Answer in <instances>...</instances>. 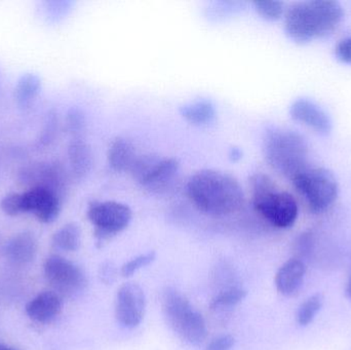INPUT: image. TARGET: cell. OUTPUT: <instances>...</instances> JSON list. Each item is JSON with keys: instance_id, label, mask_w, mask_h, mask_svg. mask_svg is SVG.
Masks as SVG:
<instances>
[{"instance_id": "1", "label": "cell", "mask_w": 351, "mask_h": 350, "mask_svg": "<svg viewBox=\"0 0 351 350\" xmlns=\"http://www.w3.org/2000/svg\"><path fill=\"white\" fill-rule=\"evenodd\" d=\"M186 192L199 211L217 217L237 213L245 203V193L237 179L221 171L195 173L188 180Z\"/></svg>"}, {"instance_id": "2", "label": "cell", "mask_w": 351, "mask_h": 350, "mask_svg": "<svg viewBox=\"0 0 351 350\" xmlns=\"http://www.w3.org/2000/svg\"><path fill=\"white\" fill-rule=\"evenodd\" d=\"M343 14L341 4L334 0L296 2L287 10L285 31L297 42H308L333 32Z\"/></svg>"}, {"instance_id": "3", "label": "cell", "mask_w": 351, "mask_h": 350, "mask_svg": "<svg viewBox=\"0 0 351 350\" xmlns=\"http://www.w3.org/2000/svg\"><path fill=\"white\" fill-rule=\"evenodd\" d=\"M263 152L269 166L291 180L309 168L308 144L293 129L274 127L266 132Z\"/></svg>"}, {"instance_id": "4", "label": "cell", "mask_w": 351, "mask_h": 350, "mask_svg": "<svg viewBox=\"0 0 351 350\" xmlns=\"http://www.w3.org/2000/svg\"><path fill=\"white\" fill-rule=\"evenodd\" d=\"M162 308L167 322L182 340L192 345L206 340L208 329L204 316L179 291L168 288L162 293Z\"/></svg>"}, {"instance_id": "5", "label": "cell", "mask_w": 351, "mask_h": 350, "mask_svg": "<svg viewBox=\"0 0 351 350\" xmlns=\"http://www.w3.org/2000/svg\"><path fill=\"white\" fill-rule=\"evenodd\" d=\"M133 178L154 195L172 192L179 182L180 164L172 158L156 154L138 155L131 171Z\"/></svg>"}, {"instance_id": "6", "label": "cell", "mask_w": 351, "mask_h": 350, "mask_svg": "<svg viewBox=\"0 0 351 350\" xmlns=\"http://www.w3.org/2000/svg\"><path fill=\"white\" fill-rule=\"evenodd\" d=\"M296 190L304 197L309 209L322 213L329 209L339 195V184L331 171L308 168L292 179Z\"/></svg>"}, {"instance_id": "7", "label": "cell", "mask_w": 351, "mask_h": 350, "mask_svg": "<svg viewBox=\"0 0 351 350\" xmlns=\"http://www.w3.org/2000/svg\"><path fill=\"white\" fill-rule=\"evenodd\" d=\"M255 211L276 228L291 227L298 217V205L290 193L278 190V186L252 195Z\"/></svg>"}, {"instance_id": "8", "label": "cell", "mask_w": 351, "mask_h": 350, "mask_svg": "<svg viewBox=\"0 0 351 350\" xmlns=\"http://www.w3.org/2000/svg\"><path fill=\"white\" fill-rule=\"evenodd\" d=\"M88 217L97 240L102 242L123 232L131 223L133 213L129 205L119 201H93L88 205Z\"/></svg>"}, {"instance_id": "9", "label": "cell", "mask_w": 351, "mask_h": 350, "mask_svg": "<svg viewBox=\"0 0 351 350\" xmlns=\"http://www.w3.org/2000/svg\"><path fill=\"white\" fill-rule=\"evenodd\" d=\"M45 275L59 295L67 297L84 291L86 286L84 271L71 261L57 255L45 261Z\"/></svg>"}, {"instance_id": "10", "label": "cell", "mask_w": 351, "mask_h": 350, "mask_svg": "<svg viewBox=\"0 0 351 350\" xmlns=\"http://www.w3.org/2000/svg\"><path fill=\"white\" fill-rule=\"evenodd\" d=\"M146 310V297L138 284L127 283L119 288L115 299V318L127 329L141 324Z\"/></svg>"}, {"instance_id": "11", "label": "cell", "mask_w": 351, "mask_h": 350, "mask_svg": "<svg viewBox=\"0 0 351 350\" xmlns=\"http://www.w3.org/2000/svg\"><path fill=\"white\" fill-rule=\"evenodd\" d=\"M23 195L24 213H32L43 223H51L61 211V197L45 187H31Z\"/></svg>"}, {"instance_id": "12", "label": "cell", "mask_w": 351, "mask_h": 350, "mask_svg": "<svg viewBox=\"0 0 351 350\" xmlns=\"http://www.w3.org/2000/svg\"><path fill=\"white\" fill-rule=\"evenodd\" d=\"M294 121L311 127L321 135H329L333 129V121L321 106L306 98L298 99L290 107Z\"/></svg>"}, {"instance_id": "13", "label": "cell", "mask_w": 351, "mask_h": 350, "mask_svg": "<svg viewBox=\"0 0 351 350\" xmlns=\"http://www.w3.org/2000/svg\"><path fill=\"white\" fill-rule=\"evenodd\" d=\"M306 266L300 259L293 258L282 265L276 275V286L278 291L287 297H292L300 291Z\"/></svg>"}, {"instance_id": "14", "label": "cell", "mask_w": 351, "mask_h": 350, "mask_svg": "<svg viewBox=\"0 0 351 350\" xmlns=\"http://www.w3.org/2000/svg\"><path fill=\"white\" fill-rule=\"evenodd\" d=\"M61 312L62 299L59 294L55 292H43L26 305V312L29 318L41 324L51 323Z\"/></svg>"}, {"instance_id": "15", "label": "cell", "mask_w": 351, "mask_h": 350, "mask_svg": "<svg viewBox=\"0 0 351 350\" xmlns=\"http://www.w3.org/2000/svg\"><path fill=\"white\" fill-rule=\"evenodd\" d=\"M37 252V240L31 232H21L12 236L5 246L8 260L16 265H26L34 259Z\"/></svg>"}, {"instance_id": "16", "label": "cell", "mask_w": 351, "mask_h": 350, "mask_svg": "<svg viewBox=\"0 0 351 350\" xmlns=\"http://www.w3.org/2000/svg\"><path fill=\"white\" fill-rule=\"evenodd\" d=\"M70 166L75 178L84 179L90 174L94 164L92 148L84 138H73L68 147Z\"/></svg>"}, {"instance_id": "17", "label": "cell", "mask_w": 351, "mask_h": 350, "mask_svg": "<svg viewBox=\"0 0 351 350\" xmlns=\"http://www.w3.org/2000/svg\"><path fill=\"white\" fill-rule=\"evenodd\" d=\"M137 158L134 144L130 140L121 137L112 141L107 153L109 166L115 172H130Z\"/></svg>"}, {"instance_id": "18", "label": "cell", "mask_w": 351, "mask_h": 350, "mask_svg": "<svg viewBox=\"0 0 351 350\" xmlns=\"http://www.w3.org/2000/svg\"><path fill=\"white\" fill-rule=\"evenodd\" d=\"M180 113L188 123L195 125H208L214 121L217 115L214 103L206 99H200L183 105L180 108Z\"/></svg>"}, {"instance_id": "19", "label": "cell", "mask_w": 351, "mask_h": 350, "mask_svg": "<svg viewBox=\"0 0 351 350\" xmlns=\"http://www.w3.org/2000/svg\"><path fill=\"white\" fill-rule=\"evenodd\" d=\"M41 90V79L34 73H25L19 78L14 88V99L21 108H29Z\"/></svg>"}, {"instance_id": "20", "label": "cell", "mask_w": 351, "mask_h": 350, "mask_svg": "<svg viewBox=\"0 0 351 350\" xmlns=\"http://www.w3.org/2000/svg\"><path fill=\"white\" fill-rule=\"evenodd\" d=\"M56 248L66 252H75L82 244V230L76 223H68L60 228L53 236Z\"/></svg>"}, {"instance_id": "21", "label": "cell", "mask_w": 351, "mask_h": 350, "mask_svg": "<svg viewBox=\"0 0 351 350\" xmlns=\"http://www.w3.org/2000/svg\"><path fill=\"white\" fill-rule=\"evenodd\" d=\"M247 291L241 287H228L219 292L210 302V308L214 310L232 308L243 301Z\"/></svg>"}, {"instance_id": "22", "label": "cell", "mask_w": 351, "mask_h": 350, "mask_svg": "<svg viewBox=\"0 0 351 350\" xmlns=\"http://www.w3.org/2000/svg\"><path fill=\"white\" fill-rule=\"evenodd\" d=\"M324 298L323 294H315V295L309 297L308 299L305 300L300 308L298 310V314H297V322L300 326H307L311 324L313 320H315V316L317 312L322 310L324 305Z\"/></svg>"}, {"instance_id": "23", "label": "cell", "mask_w": 351, "mask_h": 350, "mask_svg": "<svg viewBox=\"0 0 351 350\" xmlns=\"http://www.w3.org/2000/svg\"><path fill=\"white\" fill-rule=\"evenodd\" d=\"M254 6L258 14L267 20H278L285 12V3L282 1H274V0L255 1Z\"/></svg>"}, {"instance_id": "24", "label": "cell", "mask_w": 351, "mask_h": 350, "mask_svg": "<svg viewBox=\"0 0 351 350\" xmlns=\"http://www.w3.org/2000/svg\"><path fill=\"white\" fill-rule=\"evenodd\" d=\"M156 254L154 252L146 253L144 255L136 257L132 259L129 262L125 263L121 267V273L123 277H129L137 273L140 269L148 266L156 260Z\"/></svg>"}, {"instance_id": "25", "label": "cell", "mask_w": 351, "mask_h": 350, "mask_svg": "<svg viewBox=\"0 0 351 350\" xmlns=\"http://www.w3.org/2000/svg\"><path fill=\"white\" fill-rule=\"evenodd\" d=\"M68 131L74 136V138L82 137L86 129V116L84 112L78 108H71L68 111L66 118Z\"/></svg>"}, {"instance_id": "26", "label": "cell", "mask_w": 351, "mask_h": 350, "mask_svg": "<svg viewBox=\"0 0 351 350\" xmlns=\"http://www.w3.org/2000/svg\"><path fill=\"white\" fill-rule=\"evenodd\" d=\"M1 209L6 215L12 217L24 213L22 193H10L4 197L1 201Z\"/></svg>"}, {"instance_id": "27", "label": "cell", "mask_w": 351, "mask_h": 350, "mask_svg": "<svg viewBox=\"0 0 351 350\" xmlns=\"http://www.w3.org/2000/svg\"><path fill=\"white\" fill-rule=\"evenodd\" d=\"M234 343L235 339L231 335H222L210 341L206 350H231Z\"/></svg>"}, {"instance_id": "28", "label": "cell", "mask_w": 351, "mask_h": 350, "mask_svg": "<svg viewBox=\"0 0 351 350\" xmlns=\"http://www.w3.org/2000/svg\"><path fill=\"white\" fill-rule=\"evenodd\" d=\"M336 57L343 63L351 64V36L342 39L335 49Z\"/></svg>"}, {"instance_id": "29", "label": "cell", "mask_w": 351, "mask_h": 350, "mask_svg": "<svg viewBox=\"0 0 351 350\" xmlns=\"http://www.w3.org/2000/svg\"><path fill=\"white\" fill-rule=\"evenodd\" d=\"M100 277L104 283H112L115 277V268L111 263L107 262L103 264L100 269Z\"/></svg>"}, {"instance_id": "30", "label": "cell", "mask_w": 351, "mask_h": 350, "mask_svg": "<svg viewBox=\"0 0 351 350\" xmlns=\"http://www.w3.org/2000/svg\"><path fill=\"white\" fill-rule=\"evenodd\" d=\"M229 156L232 158L233 160H239L241 158V151L239 149V148H231L230 153H229Z\"/></svg>"}, {"instance_id": "31", "label": "cell", "mask_w": 351, "mask_h": 350, "mask_svg": "<svg viewBox=\"0 0 351 350\" xmlns=\"http://www.w3.org/2000/svg\"><path fill=\"white\" fill-rule=\"evenodd\" d=\"M346 295H348V299L351 301V275L350 279H348V286H346Z\"/></svg>"}, {"instance_id": "32", "label": "cell", "mask_w": 351, "mask_h": 350, "mask_svg": "<svg viewBox=\"0 0 351 350\" xmlns=\"http://www.w3.org/2000/svg\"><path fill=\"white\" fill-rule=\"evenodd\" d=\"M0 350H18V349H12V347H8V345H3V343H0Z\"/></svg>"}]
</instances>
